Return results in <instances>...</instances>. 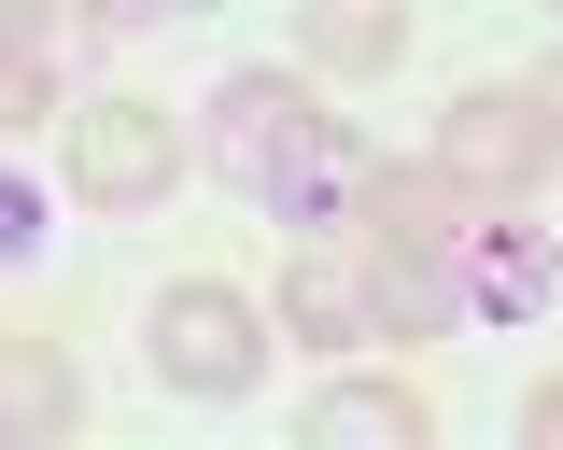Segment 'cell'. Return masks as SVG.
I'll return each instance as SVG.
<instances>
[{"label": "cell", "mask_w": 563, "mask_h": 450, "mask_svg": "<svg viewBox=\"0 0 563 450\" xmlns=\"http://www.w3.org/2000/svg\"><path fill=\"white\" fill-rule=\"evenodd\" d=\"M465 212H479V198H465L437 155L366 183V212H352L366 225V268H352V282H366V324H380L395 352H422V338L465 324Z\"/></svg>", "instance_id": "1"}, {"label": "cell", "mask_w": 563, "mask_h": 450, "mask_svg": "<svg viewBox=\"0 0 563 450\" xmlns=\"http://www.w3.org/2000/svg\"><path fill=\"white\" fill-rule=\"evenodd\" d=\"M141 367L169 380V394H198V408H240L268 380V310L240 296V282H169V296L141 310Z\"/></svg>", "instance_id": "2"}, {"label": "cell", "mask_w": 563, "mask_h": 450, "mask_svg": "<svg viewBox=\"0 0 563 450\" xmlns=\"http://www.w3.org/2000/svg\"><path fill=\"white\" fill-rule=\"evenodd\" d=\"M57 169H70V198H85V212H169V183H184L198 155H184V127H169V99H141V85H99V99L70 113Z\"/></svg>", "instance_id": "3"}, {"label": "cell", "mask_w": 563, "mask_h": 450, "mask_svg": "<svg viewBox=\"0 0 563 450\" xmlns=\"http://www.w3.org/2000/svg\"><path fill=\"white\" fill-rule=\"evenodd\" d=\"M437 169H451L465 198H521V183L563 169V113L536 85H465V99L437 113Z\"/></svg>", "instance_id": "4"}, {"label": "cell", "mask_w": 563, "mask_h": 450, "mask_svg": "<svg viewBox=\"0 0 563 450\" xmlns=\"http://www.w3.org/2000/svg\"><path fill=\"white\" fill-rule=\"evenodd\" d=\"M310 113H324V99H310L296 71H225V85H211V169H225V183H240V198L268 212L282 155L310 142Z\"/></svg>", "instance_id": "5"}, {"label": "cell", "mask_w": 563, "mask_h": 450, "mask_svg": "<svg viewBox=\"0 0 563 450\" xmlns=\"http://www.w3.org/2000/svg\"><path fill=\"white\" fill-rule=\"evenodd\" d=\"M366 183H380V155H366V127L352 113H310V142L282 155V183H268V225H296V239H324V225L366 212Z\"/></svg>", "instance_id": "6"}, {"label": "cell", "mask_w": 563, "mask_h": 450, "mask_svg": "<svg viewBox=\"0 0 563 450\" xmlns=\"http://www.w3.org/2000/svg\"><path fill=\"white\" fill-rule=\"evenodd\" d=\"M563 282V254L536 239V225H507V198H479L465 212V310H507V324H536Z\"/></svg>", "instance_id": "7"}, {"label": "cell", "mask_w": 563, "mask_h": 450, "mask_svg": "<svg viewBox=\"0 0 563 450\" xmlns=\"http://www.w3.org/2000/svg\"><path fill=\"white\" fill-rule=\"evenodd\" d=\"M422 437H437V394H422L409 367L324 380V394H310V450H422Z\"/></svg>", "instance_id": "8"}, {"label": "cell", "mask_w": 563, "mask_h": 450, "mask_svg": "<svg viewBox=\"0 0 563 450\" xmlns=\"http://www.w3.org/2000/svg\"><path fill=\"white\" fill-rule=\"evenodd\" d=\"M296 43H310V71L380 85L395 57H409V0H310V14H296Z\"/></svg>", "instance_id": "9"}, {"label": "cell", "mask_w": 563, "mask_h": 450, "mask_svg": "<svg viewBox=\"0 0 563 450\" xmlns=\"http://www.w3.org/2000/svg\"><path fill=\"white\" fill-rule=\"evenodd\" d=\"M282 338H296V352H366V338H380V324H366V282H352L339 254H296V268H282Z\"/></svg>", "instance_id": "10"}, {"label": "cell", "mask_w": 563, "mask_h": 450, "mask_svg": "<svg viewBox=\"0 0 563 450\" xmlns=\"http://www.w3.org/2000/svg\"><path fill=\"white\" fill-rule=\"evenodd\" d=\"M70 408H85L70 352H57V338H14V324H0V437H70Z\"/></svg>", "instance_id": "11"}, {"label": "cell", "mask_w": 563, "mask_h": 450, "mask_svg": "<svg viewBox=\"0 0 563 450\" xmlns=\"http://www.w3.org/2000/svg\"><path fill=\"white\" fill-rule=\"evenodd\" d=\"M99 29H113V0H0V43H14L29 71H70Z\"/></svg>", "instance_id": "12"}, {"label": "cell", "mask_w": 563, "mask_h": 450, "mask_svg": "<svg viewBox=\"0 0 563 450\" xmlns=\"http://www.w3.org/2000/svg\"><path fill=\"white\" fill-rule=\"evenodd\" d=\"M43 113H57V71H29V57L0 43V142H14V127H43Z\"/></svg>", "instance_id": "13"}, {"label": "cell", "mask_w": 563, "mask_h": 450, "mask_svg": "<svg viewBox=\"0 0 563 450\" xmlns=\"http://www.w3.org/2000/svg\"><path fill=\"white\" fill-rule=\"evenodd\" d=\"M29 239H43V198H29V183H14V169H0V268H14V254H29Z\"/></svg>", "instance_id": "14"}, {"label": "cell", "mask_w": 563, "mask_h": 450, "mask_svg": "<svg viewBox=\"0 0 563 450\" xmlns=\"http://www.w3.org/2000/svg\"><path fill=\"white\" fill-rule=\"evenodd\" d=\"M521 437H536V450H563V367L536 380V394H521Z\"/></svg>", "instance_id": "15"}, {"label": "cell", "mask_w": 563, "mask_h": 450, "mask_svg": "<svg viewBox=\"0 0 563 450\" xmlns=\"http://www.w3.org/2000/svg\"><path fill=\"white\" fill-rule=\"evenodd\" d=\"M113 14H198V0H113Z\"/></svg>", "instance_id": "16"}, {"label": "cell", "mask_w": 563, "mask_h": 450, "mask_svg": "<svg viewBox=\"0 0 563 450\" xmlns=\"http://www.w3.org/2000/svg\"><path fill=\"white\" fill-rule=\"evenodd\" d=\"M536 99H550V113H563V57H550V71H536Z\"/></svg>", "instance_id": "17"}, {"label": "cell", "mask_w": 563, "mask_h": 450, "mask_svg": "<svg viewBox=\"0 0 563 450\" xmlns=\"http://www.w3.org/2000/svg\"><path fill=\"white\" fill-rule=\"evenodd\" d=\"M550 14H563V0H550Z\"/></svg>", "instance_id": "18"}]
</instances>
